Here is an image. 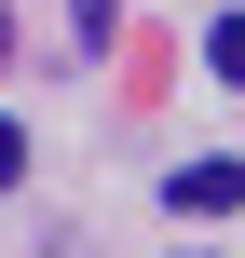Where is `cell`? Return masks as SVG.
I'll use <instances>...</instances> for the list:
<instances>
[{
  "label": "cell",
  "mask_w": 245,
  "mask_h": 258,
  "mask_svg": "<svg viewBox=\"0 0 245 258\" xmlns=\"http://www.w3.org/2000/svg\"><path fill=\"white\" fill-rule=\"evenodd\" d=\"M232 190H245V163L218 150V163H191V177H177V218H232Z\"/></svg>",
  "instance_id": "cell-1"
},
{
  "label": "cell",
  "mask_w": 245,
  "mask_h": 258,
  "mask_svg": "<svg viewBox=\"0 0 245 258\" xmlns=\"http://www.w3.org/2000/svg\"><path fill=\"white\" fill-rule=\"evenodd\" d=\"M177 258H191V245H177Z\"/></svg>",
  "instance_id": "cell-4"
},
{
  "label": "cell",
  "mask_w": 245,
  "mask_h": 258,
  "mask_svg": "<svg viewBox=\"0 0 245 258\" xmlns=\"http://www.w3.org/2000/svg\"><path fill=\"white\" fill-rule=\"evenodd\" d=\"M0 177H27V136H14V122H0Z\"/></svg>",
  "instance_id": "cell-3"
},
{
  "label": "cell",
  "mask_w": 245,
  "mask_h": 258,
  "mask_svg": "<svg viewBox=\"0 0 245 258\" xmlns=\"http://www.w3.org/2000/svg\"><path fill=\"white\" fill-rule=\"evenodd\" d=\"M68 41H82V54H109V41H123V0H68Z\"/></svg>",
  "instance_id": "cell-2"
}]
</instances>
